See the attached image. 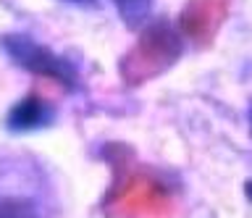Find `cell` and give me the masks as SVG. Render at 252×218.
Wrapping results in <instances>:
<instances>
[{
  "label": "cell",
  "mask_w": 252,
  "mask_h": 218,
  "mask_svg": "<svg viewBox=\"0 0 252 218\" xmlns=\"http://www.w3.org/2000/svg\"><path fill=\"white\" fill-rule=\"evenodd\" d=\"M181 56V37L165 24L153 21L145 27L139 42L121 58V79L131 87L160 76Z\"/></svg>",
  "instance_id": "cell-1"
},
{
  "label": "cell",
  "mask_w": 252,
  "mask_h": 218,
  "mask_svg": "<svg viewBox=\"0 0 252 218\" xmlns=\"http://www.w3.org/2000/svg\"><path fill=\"white\" fill-rule=\"evenodd\" d=\"M105 213L110 218H168L173 213V200L168 187L153 176L131 174L105 200Z\"/></svg>",
  "instance_id": "cell-2"
},
{
  "label": "cell",
  "mask_w": 252,
  "mask_h": 218,
  "mask_svg": "<svg viewBox=\"0 0 252 218\" xmlns=\"http://www.w3.org/2000/svg\"><path fill=\"white\" fill-rule=\"evenodd\" d=\"M3 48L19 66L29 68L32 74L45 76L50 82L66 84V87H74L76 84V74L71 63H66L61 56H55L50 48L34 42L27 34H5L3 37Z\"/></svg>",
  "instance_id": "cell-3"
},
{
  "label": "cell",
  "mask_w": 252,
  "mask_h": 218,
  "mask_svg": "<svg viewBox=\"0 0 252 218\" xmlns=\"http://www.w3.org/2000/svg\"><path fill=\"white\" fill-rule=\"evenodd\" d=\"M228 16V0H189L179 16V27L194 45H208Z\"/></svg>",
  "instance_id": "cell-4"
},
{
  "label": "cell",
  "mask_w": 252,
  "mask_h": 218,
  "mask_svg": "<svg viewBox=\"0 0 252 218\" xmlns=\"http://www.w3.org/2000/svg\"><path fill=\"white\" fill-rule=\"evenodd\" d=\"M55 119L53 105L47 103L42 95L32 92L29 97L19 100L5 116V126L11 131H34V129H45L50 126Z\"/></svg>",
  "instance_id": "cell-5"
},
{
  "label": "cell",
  "mask_w": 252,
  "mask_h": 218,
  "mask_svg": "<svg viewBox=\"0 0 252 218\" xmlns=\"http://www.w3.org/2000/svg\"><path fill=\"white\" fill-rule=\"evenodd\" d=\"M0 218H39V210L24 194H0Z\"/></svg>",
  "instance_id": "cell-6"
},
{
  "label": "cell",
  "mask_w": 252,
  "mask_h": 218,
  "mask_svg": "<svg viewBox=\"0 0 252 218\" xmlns=\"http://www.w3.org/2000/svg\"><path fill=\"white\" fill-rule=\"evenodd\" d=\"M113 5L118 8V16L126 27L137 29L142 24H147V13L153 0H113Z\"/></svg>",
  "instance_id": "cell-7"
},
{
  "label": "cell",
  "mask_w": 252,
  "mask_h": 218,
  "mask_svg": "<svg viewBox=\"0 0 252 218\" xmlns=\"http://www.w3.org/2000/svg\"><path fill=\"white\" fill-rule=\"evenodd\" d=\"M66 3H74V5H97V0H66Z\"/></svg>",
  "instance_id": "cell-8"
},
{
  "label": "cell",
  "mask_w": 252,
  "mask_h": 218,
  "mask_svg": "<svg viewBox=\"0 0 252 218\" xmlns=\"http://www.w3.org/2000/svg\"><path fill=\"white\" fill-rule=\"evenodd\" d=\"M250 129H252V105H250Z\"/></svg>",
  "instance_id": "cell-9"
}]
</instances>
